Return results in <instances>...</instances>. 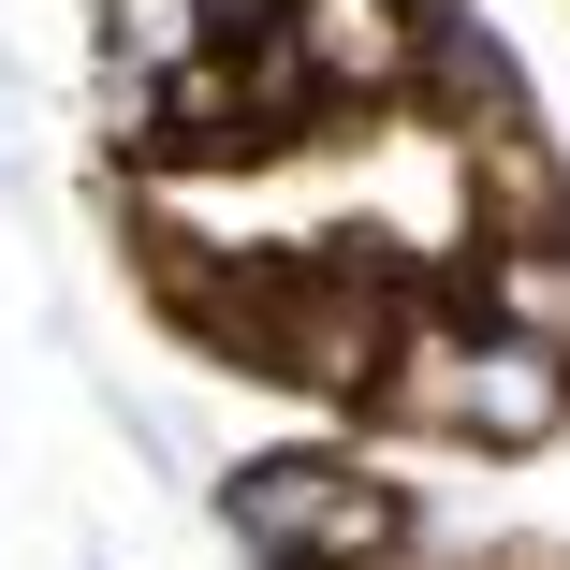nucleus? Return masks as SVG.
Segmentation results:
<instances>
[{"label":"nucleus","mask_w":570,"mask_h":570,"mask_svg":"<svg viewBox=\"0 0 570 570\" xmlns=\"http://www.w3.org/2000/svg\"><path fill=\"white\" fill-rule=\"evenodd\" d=\"M381 410L424 424V439H469V453H541V439H570V352H527V336H498V322H469V336L410 322Z\"/></svg>","instance_id":"2"},{"label":"nucleus","mask_w":570,"mask_h":570,"mask_svg":"<svg viewBox=\"0 0 570 570\" xmlns=\"http://www.w3.org/2000/svg\"><path fill=\"white\" fill-rule=\"evenodd\" d=\"M453 161H469V219H498V235H570V147H556V118H498Z\"/></svg>","instance_id":"5"},{"label":"nucleus","mask_w":570,"mask_h":570,"mask_svg":"<svg viewBox=\"0 0 570 570\" xmlns=\"http://www.w3.org/2000/svg\"><path fill=\"white\" fill-rule=\"evenodd\" d=\"M293 59L322 73V102H336V118H381V102L424 73V0H307V16H293Z\"/></svg>","instance_id":"3"},{"label":"nucleus","mask_w":570,"mask_h":570,"mask_svg":"<svg viewBox=\"0 0 570 570\" xmlns=\"http://www.w3.org/2000/svg\"><path fill=\"white\" fill-rule=\"evenodd\" d=\"M219 541L249 570H381L424 541V512L366 469V453H249L219 483Z\"/></svg>","instance_id":"1"},{"label":"nucleus","mask_w":570,"mask_h":570,"mask_svg":"<svg viewBox=\"0 0 570 570\" xmlns=\"http://www.w3.org/2000/svg\"><path fill=\"white\" fill-rule=\"evenodd\" d=\"M469 293H483V322H498V336H527V352H570V235H498Z\"/></svg>","instance_id":"6"},{"label":"nucleus","mask_w":570,"mask_h":570,"mask_svg":"<svg viewBox=\"0 0 570 570\" xmlns=\"http://www.w3.org/2000/svg\"><path fill=\"white\" fill-rule=\"evenodd\" d=\"M410 88H439V132H453V147L498 132V118H541V102H527V59L469 16V0H424V73H410Z\"/></svg>","instance_id":"4"},{"label":"nucleus","mask_w":570,"mask_h":570,"mask_svg":"<svg viewBox=\"0 0 570 570\" xmlns=\"http://www.w3.org/2000/svg\"><path fill=\"white\" fill-rule=\"evenodd\" d=\"M293 16H307V0H205V30H219V45H278Z\"/></svg>","instance_id":"8"},{"label":"nucleus","mask_w":570,"mask_h":570,"mask_svg":"<svg viewBox=\"0 0 570 570\" xmlns=\"http://www.w3.org/2000/svg\"><path fill=\"white\" fill-rule=\"evenodd\" d=\"M190 59H219V30H205V0H102V73H132V88H161V73H190Z\"/></svg>","instance_id":"7"}]
</instances>
